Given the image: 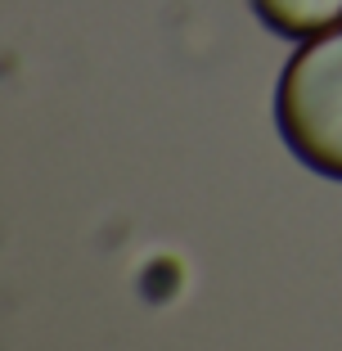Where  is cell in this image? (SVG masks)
<instances>
[{"label": "cell", "instance_id": "2", "mask_svg": "<svg viewBox=\"0 0 342 351\" xmlns=\"http://www.w3.org/2000/svg\"><path fill=\"white\" fill-rule=\"evenodd\" d=\"M257 19L289 41H311L342 27V0H252Z\"/></svg>", "mask_w": 342, "mask_h": 351}, {"label": "cell", "instance_id": "1", "mask_svg": "<svg viewBox=\"0 0 342 351\" xmlns=\"http://www.w3.org/2000/svg\"><path fill=\"white\" fill-rule=\"evenodd\" d=\"M275 122L311 171L342 180V27L297 45L275 90Z\"/></svg>", "mask_w": 342, "mask_h": 351}]
</instances>
